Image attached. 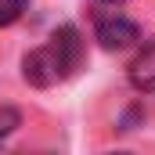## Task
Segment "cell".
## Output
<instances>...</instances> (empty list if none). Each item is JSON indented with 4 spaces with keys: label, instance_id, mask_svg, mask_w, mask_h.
I'll return each instance as SVG.
<instances>
[{
    "label": "cell",
    "instance_id": "cell-6",
    "mask_svg": "<svg viewBox=\"0 0 155 155\" xmlns=\"http://www.w3.org/2000/svg\"><path fill=\"white\" fill-rule=\"evenodd\" d=\"M105 4H123V0H105Z\"/></svg>",
    "mask_w": 155,
    "mask_h": 155
},
{
    "label": "cell",
    "instance_id": "cell-5",
    "mask_svg": "<svg viewBox=\"0 0 155 155\" xmlns=\"http://www.w3.org/2000/svg\"><path fill=\"white\" fill-rule=\"evenodd\" d=\"M18 123H22L18 108H11V105H0V141H4V137H11V134L18 130Z\"/></svg>",
    "mask_w": 155,
    "mask_h": 155
},
{
    "label": "cell",
    "instance_id": "cell-2",
    "mask_svg": "<svg viewBox=\"0 0 155 155\" xmlns=\"http://www.w3.org/2000/svg\"><path fill=\"white\" fill-rule=\"evenodd\" d=\"M94 36L105 51H126L141 40V29L123 11H94Z\"/></svg>",
    "mask_w": 155,
    "mask_h": 155
},
{
    "label": "cell",
    "instance_id": "cell-4",
    "mask_svg": "<svg viewBox=\"0 0 155 155\" xmlns=\"http://www.w3.org/2000/svg\"><path fill=\"white\" fill-rule=\"evenodd\" d=\"M25 11H29V0H0V29L15 25Z\"/></svg>",
    "mask_w": 155,
    "mask_h": 155
},
{
    "label": "cell",
    "instance_id": "cell-3",
    "mask_svg": "<svg viewBox=\"0 0 155 155\" xmlns=\"http://www.w3.org/2000/svg\"><path fill=\"white\" fill-rule=\"evenodd\" d=\"M130 83H134L141 94H155V40L134 58V65H130Z\"/></svg>",
    "mask_w": 155,
    "mask_h": 155
},
{
    "label": "cell",
    "instance_id": "cell-1",
    "mask_svg": "<svg viewBox=\"0 0 155 155\" xmlns=\"http://www.w3.org/2000/svg\"><path fill=\"white\" fill-rule=\"evenodd\" d=\"M79 61H83L79 29L76 25H58L43 47H36V51L25 54L22 76H25V83H33V87H54V83H61V79L72 76L79 69Z\"/></svg>",
    "mask_w": 155,
    "mask_h": 155
}]
</instances>
